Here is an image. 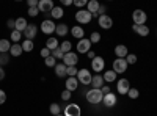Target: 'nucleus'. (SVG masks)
Returning <instances> with one entry per match:
<instances>
[{"mask_svg":"<svg viewBox=\"0 0 157 116\" xmlns=\"http://www.w3.org/2000/svg\"><path fill=\"white\" fill-rule=\"evenodd\" d=\"M102 99H104V94L101 93V89H98V88H91L90 91L86 93V100L90 102V104H93V105L101 104Z\"/></svg>","mask_w":157,"mask_h":116,"instance_id":"nucleus-1","label":"nucleus"},{"mask_svg":"<svg viewBox=\"0 0 157 116\" xmlns=\"http://www.w3.org/2000/svg\"><path fill=\"white\" fill-rule=\"evenodd\" d=\"M91 19H93V14L88 13V9H78L75 13V21L78 24H90Z\"/></svg>","mask_w":157,"mask_h":116,"instance_id":"nucleus-2","label":"nucleus"},{"mask_svg":"<svg viewBox=\"0 0 157 116\" xmlns=\"http://www.w3.org/2000/svg\"><path fill=\"white\" fill-rule=\"evenodd\" d=\"M132 19H134V24L135 25H145L148 16H146V13L143 11V9H135L132 13Z\"/></svg>","mask_w":157,"mask_h":116,"instance_id":"nucleus-3","label":"nucleus"},{"mask_svg":"<svg viewBox=\"0 0 157 116\" xmlns=\"http://www.w3.org/2000/svg\"><path fill=\"white\" fill-rule=\"evenodd\" d=\"M91 79H93V75H91V72L88 69H80L77 72V80L80 82L82 85H90Z\"/></svg>","mask_w":157,"mask_h":116,"instance_id":"nucleus-4","label":"nucleus"},{"mask_svg":"<svg viewBox=\"0 0 157 116\" xmlns=\"http://www.w3.org/2000/svg\"><path fill=\"white\" fill-rule=\"evenodd\" d=\"M55 28H57V25L54 24V21L52 19H46L41 22V32L44 35H52V33H55Z\"/></svg>","mask_w":157,"mask_h":116,"instance_id":"nucleus-5","label":"nucleus"},{"mask_svg":"<svg viewBox=\"0 0 157 116\" xmlns=\"http://www.w3.org/2000/svg\"><path fill=\"white\" fill-rule=\"evenodd\" d=\"M38 9H39V13H44V14H50V11L54 9V2H52V0H39Z\"/></svg>","mask_w":157,"mask_h":116,"instance_id":"nucleus-6","label":"nucleus"},{"mask_svg":"<svg viewBox=\"0 0 157 116\" xmlns=\"http://www.w3.org/2000/svg\"><path fill=\"white\" fill-rule=\"evenodd\" d=\"M127 61L124 60V58H116L115 61H113V71L116 72V74H123V72H126V69H127Z\"/></svg>","mask_w":157,"mask_h":116,"instance_id":"nucleus-7","label":"nucleus"},{"mask_svg":"<svg viewBox=\"0 0 157 116\" xmlns=\"http://www.w3.org/2000/svg\"><path fill=\"white\" fill-rule=\"evenodd\" d=\"M77 61H78V57H77V54H74V52H68V54H64V57H63V64H64L66 68L75 66Z\"/></svg>","mask_w":157,"mask_h":116,"instance_id":"nucleus-8","label":"nucleus"},{"mask_svg":"<svg viewBox=\"0 0 157 116\" xmlns=\"http://www.w3.org/2000/svg\"><path fill=\"white\" fill-rule=\"evenodd\" d=\"M64 116H80L82 114V110L77 104H68L64 107Z\"/></svg>","mask_w":157,"mask_h":116,"instance_id":"nucleus-9","label":"nucleus"},{"mask_svg":"<svg viewBox=\"0 0 157 116\" xmlns=\"http://www.w3.org/2000/svg\"><path fill=\"white\" fill-rule=\"evenodd\" d=\"M116 89H118V94H127L129 89H130V83L127 79H120L116 83Z\"/></svg>","mask_w":157,"mask_h":116,"instance_id":"nucleus-10","label":"nucleus"},{"mask_svg":"<svg viewBox=\"0 0 157 116\" xmlns=\"http://www.w3.org/2000/svg\"><path fill=\"white\" fill-rule=\"evenodd\" d=\"M91 49V41L88 39V38H83V39H80L77 43V50L78 54H88Z\"/></svg>","mask_w":157,"mask_h":116,"instance_id":"nucleus-11","label":"nucleus"},{"mask_svg":"<svg viewBox=\"0 0 157 116\" xmlns=\"http://www.w3.org/2000/svg\"><path fill=\"white\" fill-rule=\"evenodd\" d=\"M104 68H105V61L102 57H96L94 60H91V69L94 72H101Z\"/></svg>","mask_w":157,"mask_h":116,"instance_id":"nucleus-12","label":"nucleus"},{"mask_svg":"<svg viewBox=\"0 0 157 116\" xmlns=\"http://www.w3.org/2000/svg\"><path fill=\"white\" fill-rule=\"evenodd\" d=\"M36 33H38V27L35 24H29L27 28H25V32H24V38H25V39L33 41V38L36 36Z\"/></svg>","mask_w":157,"mask_h":116,"instance_id":"nucleus-13","label":"nucleus"},{"mask_svg":"<svg viewBox=\"0 0 157 116\" xmlns=\"http://www.w3.org/2000/svg\"><path fill=\"white\" fill-rule=\"evenodd\" d=\"M98 24H99V27L101 28H104V30H109V28H112V25H113V21H112V17L110 16H99V19H98Z\"/></svg>","mask_w":157,"mask_h":116,"instance_id":"nucleus-14","label":"nucleus"},{"mask_svg":"<svg viewBox=\"0 0 157 116\" xmlns=\"http://www.w3.org/2000/svg\"><path fill=\"white\" fill-rule=\"evenodd\" d=\"M116 94H113V93H109V94H105L104 96V99H102V102H104V105H105L107 108H112V107H115L116 105Z\"/></svg>","mask_w":157,"mask_h":116,"instance_id":"nucleus-15","label":"nucleus"},{"mask_svg":"<svg viewBox=\"0 0 157 116\" xmlns=\"http://www.w3.org/2000/svg\"><path fill=\"white\" fill-rule=\"evenodd\" d=\"M115 55H116V58H126L129 55V50L124 44H118L115 47Z\"/></svg>","mask_w":157,"mask_h":116,"instance_id":"nucleus-16","label":"nucleus"},{"mask_svg":"<svg viewBox=\"0 0 157 116\" xmlns=\"http://www.w3.org/2000/svg\"><path fill=\"white\" fill-rule=\"evenodd\" d=\"M64 86H66V89H68V91H75V89L78 88V80L75 79V77H68V79H66V85H64Z\"/></svg>","mask_w":157,"mask_h":116,"instance_id":"nucleus-17","label":"nucleus"},{"mask_svg":"<svg viewBox=\"0 0 157 116\" xmlns=\"http://www.w3.org/2000/svg\"><path fill=\"white\" fill-rule=\"evenodd\" d=\"M71 33H72L74 38H77L78 41L83 39V36H85V32H83V28L80 27V25H74V27L71 28Z\"/></svg>","mask_w":157,"mask_h":116,"instance_id":"nucleus-18","label":"nucleus"},{"mask_svg":"<svg viewBox=\"0 0 157 116\" xmlns=\"http://www.w3.org/2000/svg\"><path fill=\"white\" fill-rule=\"evenodd\" d=\"M132 28H134V32L138 33L140 36H148V35H149L148 25H132Z\"/></svg>","mask_w":157,"mask_h":116,"instance_id":"nucleus-19","label":"nucleus"},{"mask_svg":"<svg viewBox=\"0 0 157 116\" xmlns=\"http://www.w3.org/2000/svg\"><path fill=\"white\" fill-rule=\"evenodd\" d=\"M91 86L101 89L104 86V77L102 75H93V79H91Z\"/></svg>","mask_w":157,"mask_h":116,"instance_id":"nucleus-20","label":"nucleus"},{"mask_svg":"<svg viewBox=\"0 0 157 116\" xmlns=\"http://www.w3.org/2000/svg\"><path fill=\"white\" fill-rule=\"evenodd\" d=\"M68 32H69V28H68L66 24H58L57 28H55V33H57L60 38H64V36L68 35Z\"/></svg>","mask_w":157,"mask_h":116,"instance_id":"nucleus-21","label":"nucleus"},{"mask_svg":"<svg viewBox=\"0 0 157 116\" xmlns=\"http://www.w3.org/2000/svg\"><path fill=\"white\" fill-rule=\"evenodd\" d=\"M27 21H25L24 17H17L16 19V30L17 32H21V33H24L25 32V28H27Z\"/></svg>","mask_w":157,"mask_h":116,"instance_id":"nucleus-22","label":"nucleus"},{"mask_svg":"<svg viewBox=\"0 0 157 116\" xmlns=\"http://www.w3.org/2000/svg\"><path fill=\"white\" fill-rule=\"evenodd\" d=\"M46 47L50 50V52H54L55 49H58V47H60V44H58V39H57V38H49V39H47V43H46Z\"/></svg>","mask_w":157,"mask_h":116,"instance_id":"nucleus-23","label":"nucleus"},{"mask_svg":"<svg viewBox=\"0 0 157 116\" xmlns=\"http://www.w3.org/2000/svg\"><path fill=\"white\" fill-rule=\"evenodd\" d=\"M22 52H24V50H22L21 44H13L11 49H10V55H13V57H21Z\"/></svg>","mask_w":157,"mask_h":116,"instance_id":"nucleus-24","label":"nucleus"},{"mask_svg":"<svg viewBox=\"0 0 157 116\" xmlns=\"http://www.w3.org/2000/svg\"><path fill=\"white\" fill-rule=\"evenodd\" d=\"M86 6H88V13H91V14H96L98 9H99V6H101V3L96 2V0H91V2H88Z\"/></svg>","mask_w":157,"mask_h":116,"instance_id":"nucleus-25","label":"nucleus"},{"mask_svg":"<svg viewBox=\"0 0 157 116\" xmlns=\"http://www.w3.org/2000/svg\"><path fill=\"white\" fill-rule=\"evenodd\" d=\"M55 74H57V77H66V66L63 63H57Z\"/></svg>","mask_w":157,"mask_h":116,"instance_id":"nucleus-26","label":"nucleus"},{"mask_svg":"<svg viewBox=\"0 0 157 116\" xmlns=\"http://www.w3.org/2000/svg\"><path fill=\"white\" fill-rule=\"evenodd\" d=\"M102 77H104V82H109V83H110V82H115V80H116V72L112 69V71L104 72Z\"/></svg>","mask_w":157,"mask_h":116,"instance_id":"nucleus-27","label":"nucleus"},{"mask_svg":"<svg viewBox=\"0 0 157 116\" xmlns=\"http://www.w3.org/2000/svg\"><path fill=\"white\" fill-rule=\"evenodd\" d=\"M10 49H11L10 41H6V39H0V54H8V52H10Z\"/></svg>","mask_w":157,"mask_h":116,"instance_id":"nucleus-28","label":"nucleus"},{"mask_svg":"<svg viewBox=\"0 0 157 116\" xmlns=\"http://www.w3.org/2000/svg\"><path fill=\"white\" fill-rule=\"evenodd\" d=\"M50 16L54 19H61L63 17V8L61 6H54V9L50 11Z\"/></svg>","mask_w":157,"mask_h":116,"instance_id":"nucleus-29","label":"nucleus"},{"mask_svg":"<svg viewBox=\"0 0 157 116\" xmlns=\"http://www.w3.org/2000/svg\"><path fill=\"white\" fill-rule=\"evenodd\" d=\"M21 46H22L24 52H32V50L35 49V44H33V41H30V39H25Z\"/></svg>","mask_w":157,"mask_h":116,"instance_id":"nucleus-30","label":"nucleus"},{"mask_svg":"<svg viewBox=\"0 0 157 116\" xmlns=\"http://www.w3.org/2000/svg\"><path fill=\"white\" fill-rule=\"evenodd\" d=\"M60 49H61V52H63V54H68V52H71V49H72L71 41H63V43L60 44Z\"/></svg>","mask_w":157,"mask_h":116,"instance_id":"nucleus-31","label":"nucleus"},{"mask_svg":"<svg viewBox=\"0 0 157 116\" xmlns=\"http://www.w3.org/2000/svg\"><path fill=\"white\" fill-rule=\"evenodd\" d=\"M21 38H22V33L21 32H17V30H13L11 32V41L14 43V44H19Z\"/></svg>","mask_w":157,"mask_h":116,"instance_id":"nucleus-32","label":"nucleus"},{"mask_svg":"<svg viewBox=\"0 0 157 116\" xmlns=\"http://www.w3.org/2000/svg\"><path fill=\"white\" fill-rule=\"evenodd\" d=\"M49 111H50L52 114H54V116H58V114L61 113V108H60V105H58V104H50Z\"/></svg>","mask_w":157,"mask_h":116,"instance_id":"nucleus-33","label":"nucleus"},{"mask_svg":"<svg viewBox=\"0 0 157 116\" xmlns=\"http://www.w3.org/2000/svg\"><path fill=\"white\" fill-rule=\"evenodd\" d=\"M44 61H46V66H47V68H55V66H57V60H55L54 57H52V55H50V57H47Z\"/></svg>","mask_w":157,"mask_h":116,"instance_id":"nucleus-34","label":"nucleus"},{"mask_svg":"<svg viewBox=\"0 0 157 116\" xmlns=\"http://www.w3.org/2000/svg\"><path fill=\"white\" fill-rule=\"evenodd\" d=\"M10 63V54H0V66H5Z\"/></svg>","mask_w":157,"mask_h":116,"instance_id":"nucleus-35","label":"nucleus"},{"mask_svg":"<svg viewBox=\"0 0 157 116\" xmlns=\"http://www.w3.org/2000/svg\"><path fill=\"white\" fill-rule=\"evenodd\" d=\"M90 41H91V44L99 43V41H101V35H99L98 32H93V33H91V36H90Z\"/></svg>","mask_w":157,"mask_h":116,"instance_id":"nucleus-36","label":"nucleus"},{"mask_svg":"<svg viewBox=\"0 0 157 116\" xmlns=\"http://www.w3.org/2000/svg\"><path fill=\"white\" fill-rule=\"evenodd\" d=\"M52 57H54L55 60H63V57H64V54L61 52V49L58 47V49H55L54 52H52Z\"/></svg>","mask_w":157,"mask_h":116,"instance_id":"nucleus-37","label":"nucleus"},{"mask_svg":"<svg viewBox=\"0 0 157 116\" xmlns=\"http://www.w3.org/2000/svg\"><path fill=\"white\" fill-rule=\"evenodd\" d=\"M124 60L127 61V64H135V63H137V55H134V54H129Z\"/></svg>","mask_w":157,"mask_h":116,"instance_id":"nucleus-38","label":"nucleus"},{"mask_svg":"<svg viewBox=\"0 0 157 116\" xmlns=\"http://www.w3.org/2000/svg\"><path fill=\"white\" fill-rule=\"evenodd\" d=\"M77 68L75 66H71V68H66V75H69V77H75L77 75Z\"/></svg>","mask_w":157,"mask_h":116,"instance_id":"nucleus-39","label":"nucleus"},{"mask_svg":"<svg viewBox=\"0 0 157 116\" xmlns=\"http://www.w3.org/2000/svg\"><path fill=\"white\" fill-rule=\"evenodd\" d=\"M127 94H129V97H130V99H137V97H138V89H135V88H130Z\"/></svg>","mask_w":157,"mask_h":116,"instance_id":"nucleus-40","label":"nucleus"},{"mask_svg":"<svg viewBox=\"0 0 157 116\" xmlns=\"http://www.w3.org/2000/svg\"><path fill=\"white\" fill-rule=\"evenodd\" d=\"M72 5H75L77 8H83V6H86V5H88V2H85V0H74Z\"/></svg>","mask_w":157,"mask_h":116,"instance_id":"nucleus-41","label":"nucleus"},{"mask_svg":"<svg viewBox=\"0 0 157 116\" xmlns=\"http://www.w3.org/2000/svg\"><path fill=\"white\" fill-rule=\"evenodd\" d=\"M50 55H52V52H50V50H49V49H47V47H44V49H43V50H41V57H43V58H44V60H46V58H47V57H50Z\"/></svg>","mask_w":157,"mask_h":116,"instance_id":"nucleus-42","label":"nucleus"},{"mask_svg":"<svg viewBox=\"0 0 157 116\" xmlns=\"http://www.w3.org/2000/svg\"><path fill=\"white\" fill-rule=\"evenodd\" d=\"M5 102H6V93L3 89H0V105H3Z\"/></svg>","mask_w":157,"mask_h":116,"instance_id":"nucleus-43","label":"nucleus"},{"mask_svg":"<svg viewBox=\"0 0 157 116\" xmlns=\"http://www.w3.org/2000/svg\"><path fill=\"white\" fill-rule=\"evenodd\" d=\"M61 99H63V100H69V99H71V91L64 89V91L61 93Z\"/></svg>","mask_w":157,"mask_h":116,"instance_id":"nucleus-44","label":"nucleus"},{"mask_svg":"<svg viewBox=\"0 0 157 116\" xmlns=\"http://www.w3.org/2000/svg\"><path fill=\"white\" fill-rule=\"evenodd\" d=\"M38 13H39V9H38V8H29V16L36 17V16H38Z\"/></svg>","mask_w":157,"mask_h":116,"instance_id":"nucleus-45","label":"nucleus"},{"mask_svg":"<svg viewBox=\"0 0 157 116\" xmlns=\"http://www.w3.org/2000/svg\"><path fill=\"white\" fill-rule=\"evenodd\" d=\"M101 93H102L104 96L109 94V93H112V91H110V86H109V85H104V86L101 88Z\"/></svg>","mask_w":157,"mask_h":116,"instance_id":"nucleus-46","label":"nucleus"},{"mask_svg":"<svg viewBox=\"0 0 157 116\" xmlns=\"http://www.w3.org/2000/svg\"><path fill=\"white\" fill-rule=\"evenodd\" d=\"M6 24H8V27H10L11 30H16V21H14V19H8Z\"/></svg>","mask_w":157,"mask_h":116,"instance_id":"nucleus-47","label":"nucleus"},{"mask_svg":"<svg viewBox=\"0 0 157 116\" xmlns=\"http://www.w3.org/2000/svg\"><path fill=\"white\" fill-rule=\"evenodd\" d=\"M39 0H29V8H38Z\"/></svg>","mask_w":157,"mask_h":116,"instance_id":"nucleus-48","label":"nucleus"},{"mask_svg":"<svg viewBox=\"0 0 157 116\" xmlns=\"http://www.w3.org/2000/svg\"><path fill=\"white\" fill-rule=\"evenodd\" d=\"M105 11H107V8L104 6V5H101L99 9H98V14H99V16H105Z\"/></svg>","mask_w":157,"mask_h":116,"instance_id":"nucleus-49","label":"nucleus"},{"mask_svg":"<svg viewBox=\"0 0 157 116\" xmlns=\"http://www.w3.org/2000/svg\"><path fill=\"white\" fill-rule=\"evenodd\" d=\"M86 57H88V58H90V60H94V58H96V54H94V52H93V50H90V52H88V54H86Z\"/></svg>","mask_w":157,"mask_h":116,"instance_id":"nucleus-50","label":"nucleus"},{"mask_svg":"<svg viewBox=\"0 0 157 116\" xmlns=\"http://www.w3.org/2000/svg\"><path fill=\"white\" fill-rule=\"evenodd\" d=\"M61 5L69 6V5H72V0H61Z\"/></svg>","mask_w":157,"mask_h":116,"instance_id":"nucleus-51","label":"nucleus"},{"mask_svg":"<svg viewBox=\"0 0 157 116\" xmlns=\"http://www.w3.org/2000/svg\"><path fill=\"white\" fill-rule=\"evenodd\" d=\"M5 75H6V74H5V71H3V68H2V66H0V80H3V79H5Z\"/></svg>","mask_w":157,"mask_h":116,"instance_id":"nucleus-52","label":"nucleus"},{"mask_svg":"<svg viewBox=\"0 0 157 116\" xmlns=\"http://www.w3.org/2000/svg\"><path fill=\"white\" fill-rule=\"evenodd\" d=\"M58 116H64V114H58Z\"/></svg>","mask_w":157,"mask_h":116,"instance_id":"nucleus-53","label":"nucleus"}]
</instances>
